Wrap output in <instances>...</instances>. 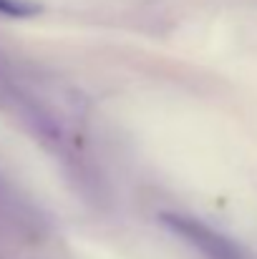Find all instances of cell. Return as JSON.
<instances>
[{
  "mask_svg": "<svg viewBox=\"0 0 257 259\" xmlns=\"http://www.w3.org/2000/svg\"><path fill=\"white\" fill-rule=\"evenodd\" d=\"M41 5L33 0H0V13L10 18H28V15H35Z\"/></svg>",
  "mask_w": 257,
  "mask_h": 259,
  "instance_id": "7a4b0ae2",
  "label": "cell"
},
{
  "mask_svg": "<svg viewBox=\"0 0 257 259\" xmlns=\"http://www.w3.org/2000/svg\"><path fill=\"white\" fill-rule=\"evenodd\" d=\"M162 222L169 227L171 232L181 234L184 239H189L197 249H202L209 259H242L237 254V249L217 232H212L209 227L187 219V217H176V214H162Z\"/></svg>",
  "mask_w": 257,
  "mask_h": 259,
  "instance_id": "6da1fadb",
  "label": "cell"
}]
</instances>
